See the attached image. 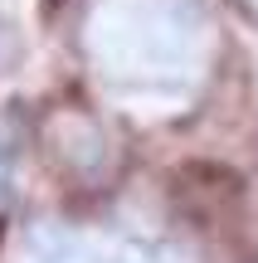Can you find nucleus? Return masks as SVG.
<instances>
[{
    "label": "nucleus",
    "mask_w": 258,
    "mask_h": 263,
    "mask_svg": "<svg viewBox=\"0 0 258 263\" xmlns=\"http://www.w3.org/2000/svg\"><path fill=\"white\" fill-rule=\"evenodd\" d=\"M195 0H97L88 15V49L97 73L112 78H175L200 44Z\"/></svg>",
    "instance_id": "f257e3e1"
},
{
    "label": "nucleus",
    "mask_w": 258,
    "mask_h": 263,
    "mask_svg": "<svg viewBox=\"0 0 258 263\" xmlns=\"http://www.w3.org/2000/svg\"><path fill=\"white\" fill-rule=\"evenodd\" d=\"M58 161L78 176H107V132L88 112H58Z\"/></svg>",
    "instance_id": "7ed1b4c3"
},
{
    "label": "nucleus",
    "mask_w": 258,
    "mask_h": 263,
    "mask_svg": "<svg viewBox=\"0 0 258 263\" xmlns=\"http://www.w3.org/2000/svg\"><path fill=\"white\" fill-rule=\"evenodd\" d=\"M5 54H10V34L0 29V59H5Z\"/></svg>",
    "instance_id": "20e7f679"
},
{
    "label": "nucleus",
    "mask_w": 258,
    "mask_h": 263,
    "mask_svg": "<svg viewBox=\"0 0 258 263\" xmlns=\"http://www.w3.org/2000/svg\"><path fill=\"white\" fill-rule=\"evenodd\" d=\"M34 263H175L171 249L122 234H88V229L44 224L34 229Z\"/></svg>",
    "instance_id": "f03ea898"
}]
</instances>
